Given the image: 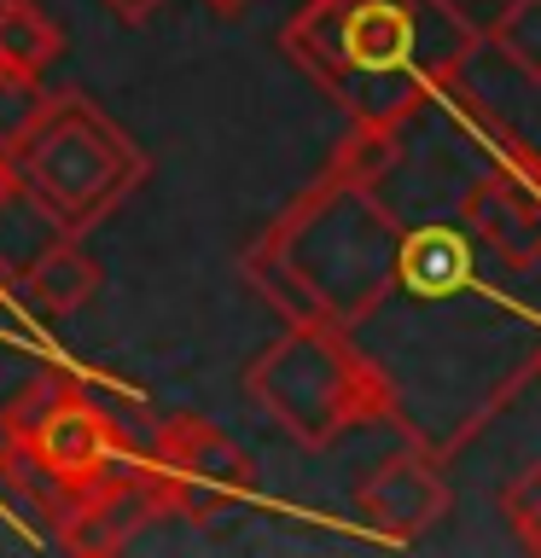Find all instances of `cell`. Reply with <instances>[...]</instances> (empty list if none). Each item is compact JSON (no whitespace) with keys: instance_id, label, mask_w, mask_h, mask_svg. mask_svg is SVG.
<instances>
[{"instance_id":"cell-8","label":"cell","mask_w":541,"mask_h":558,"mask_svg":"<svg viewBox=\"0 0 541 558\" xmlns=\"http://www.w3.org/2000/svg\"><path fill=\"white\" fill-rule=\"evenodd\" d=\"M356 512L373 535L408 547V541L431 535L448 518V483H443L431 453H396V460H378L361 477Z\"/></svg>"},{"instance_id":"cell-5","label":"cell","mask_w":541,"mask_h":558,"mask_svg":"<svg viewBox=\"0 0 541 558\" xmlns=\"http://www.w3.org/2000/svg\"><path fill=\"white\" fill-rule=\"evenodd\" d=\"M152 471L169 488V518L216 530L233 506L256 495V460L221 425L199 413H175L152 436Z\"/></svg>"},{"instance_id":"cell-10","label":"cell","mask_w":541,"mask_h":558,"mask_svg":"<svg viewBox=\"0 0 541 558\" xmlns=\"http://www.w3.org/2000/svg\"><path fill=\"white\" fill-rule=\"evenodd\" d=\"M17 286H24V296H29L35 308L59 320V314H76V308L87 303V296H94V291L105 286V274H99V262H94L76 239L64 233V239H52L47 251L29 262Z\"/></svg>"},{"instance_id":"cell-12","label":"cell","mask_w":541,"mask_h":558,"mask_svg":"<svg viewBox=\"0 0 541 558\" xmlns=\"http://www.w3.org/2000/svg\"><path fill=\"white\" fill-rule=\"evenodd\" d=\"M52 239H64V227L29 198L24 181H12L7 192H0V279H7V286H17V279H24V268L47 251Z\"/></svg>"},{"instance_id":"cell-18","label":"cell","mask_w":541,"mask_h":558,"mask_svg":"<svg viewBox=\"0 0 541 558\" xmlns=\"http://www.w3.org/2000/svg\"><path fill=\"white\" fill-rule=\"evenodd\" d=\"M105 7H111L122 24H152V12L164 7V0H105Z\"/></svg>"},{"instance_id":"cell-21","label":"cell","mask_w":541,"mask_h":558,"mask_svg":"<svg viewBox=\"0 0 541 558\" xmlns=\"http://www.w3.org/2000/svg\"><path fill=\"white\" fill-rule=\"evenodd\" d=\"M536 366H541V361H536Z\"/></svg>"},{"instance_id":"cell-14","label":"cell","mask_w":541,"mask_h":558,"mask_svg":"<svg viewBox=\"0 0 541 558\" xmlns=\"http://www.w3.org/2000/svg\"><path fill=\"white\" fill-rule=\"evenodd\" d=\"M489 47L518 70L524 82H541V0H501Z\"/></svg>"},{"instance_id":"cell-4","label":"cell","mask_w":541,"mask_h":558,"mask_svg":"<svg viewBox=\"0 0 541 558\" xmlns=\"http://www.w3.org/2000/svg\"><path fill=\"white\" fill-rule=\"evenodd\" d=\"M12 169L70 239L94 233L105 216H117V204L152 174L146 151L87 94H52L35 134L12 151Z\"/></svg>"},{"instance_id":"cell-1","label":"cell","mask_w":541,"mask_h":558,"mask_svg":"<svg viewBox=\"0 0 541 558\" xmlns=\"http://www.w3.org/2000/svg\"><path fill=\"white\" fill-rule=\"evenodd\" d=\"M279 47L349 122L401 129L460 87L483 29L454 0H303L279 29Z\"/></svg>"},{"instance_id":"cell-2","label":"cell","mask_w":541,"mask_h":558,"mask_svg":"<svg viewBox=\"0 0 541 558\" xmlns=\"http://www.w3.org/2000/svg\"><path fill=\"white\" fill-rule=\"evenodd\" d=\"M401 221L373 186L321 174L239 251L244 279L286 326H361L396 291Z\"/></svg>"},{"instance_id":"cell-16","label":"cell","mask_w":541,"mask_h":558,"mask_svg":"<svg viewBox=\"0 0 541 558\" xmlns=\"http://www.w3.org/2000/svg\"><path fill=\"white\" fill-rule=\"evenodd\" d=\"M501 512H506V523H513V535L524 547L541 553V465L518 471V477L501 488Z\"/></svg>"},{"instance_id":"cell-9","label":"cell","mask_w":541,"mask_h":558,"mask_svg":"<svg viewBox=\"0 0 541 558\" xmlns=\"http://www.w3.org/2000/svg\"><path fill=\"white\" fill-rule=\"evenodd\" d=\"M478 279V244L466 227H401L396 233V291L419 303H448Z\"/></svg>"},{"instance_id":"cell-20","label":"cell","mask_w":541,"mask_h":558,"mask_svg":"<svg viewBox=\"0 0 541 558\" xmlns=\"http://www.w3.org/2000/svg\"><path fill=\"white\" fill-rule=\"evenodd\" d=\"M17 181V169H12V157H0V192H7Z\"/></svg>"},{"instance_id":"cell-7","label":"cell","mask_w":541,"mask_h":558,"mask_svg":"<svg viewBox=\"0 0 541 558\" xmlns=\"http://www.w3.org/2000/svg\"><path fill=\"white\" fill-rule=\"evenodd\" d=\"M157 518H169V488L146 460V465H122L111 477L76 488L59 506V518H52V535H59L64 553L99 558V553H122Z\"/></svg>"},{"instance_id":"cell-17","label":"cell","mask_w":541,"mask_h":558,"mask_svg":"<svg viewBox=\"0 0 541 558\" xmlns=\"http://www.w3.org/2000/svg\"><path fill=\"white\" fill-rule=\"evenodd\" d=\"M59 384H64V373H52V378H29L24 390H12L7 401H0V442H24L29 425L47 413V401L59 396Z\"/></svg>"},{"instance_id":"cell-11","label":"cell","mask_w":541,"mask_h":558,"mask_svg":"<svg viewBox=\"0 0 541 558\" xmlns=\"http://www.w3.org/2000/svg\"><path fill=\"white\" fill-rule=\"evenodd\" d=\"M396 169H401V129H390V122H349L332 140L321 174L349 181V186H384V174H396Z\"/></svg>"},{"instance_id":"cell-13","label":"cell","mask_w":541,"mask_h":558,"mask_svg":"<svg viewBox=\"0 0 541 558\" xmlns=\"http://www.w3.org/2000/svg\"><path fill=\"white\" fill-rule=\"evenodd\" d=\"M64 52V29L47 17L41 0H0V64L41 70Z\"/></svg>"},{"instance_id":"cell-6","label":"cell","mask_w":541,"mask_h":558,"mask_svg":"<svg viewBox=\"0 0 541 558\" xmlns=\"http://www.w3.org/2000/svg\"><path fill=\"white\" fill-rule=\"evenodd\" d=\"M0 448L24 453L59 500H70L76 488L111 477V471H122V465H134V448H129V436H122V425L94 401V390H82L76 378L59 384V396L47 401V413L29 425L24 442H0Z\"/></svg>"},{"instance_id":"cell-3","label":"cell","mask_w":541,"mask_h":558,"mask_svg":"<svg viewBox=\"0 0 541 558\" xmlns=\"http://www.w3.org/2000/svg\"><path fill=\"white\" fill-rule=\"evenodd\" d=\"M244 390L297 448H338L361 425H401L396 390L338 326H286L244 373Z\"/></svg>"},{"instance_id":"cell-19","label":"cell","mask_w":541,"mask_h":558,"mask_svg":"<svg viewBox=\"0 0 541 558\" xmlns=\"http://www.w3.org/2000/svg\"><path fill=\"white\" fill-rule=\"evenodd\" d=\"M204 7L216 12V17H244V12L256 7V0H204Z\"/></svg>"},{"instance_id":"cell-15","label":"cell","mask_w":541,"mask_h":558,"mask_svg":"<svg viewBox=\"0 0 541 558\" xmlns=\"http://www.w3.org/2000/svg\"><path fill=\"white\" fill-rule=\"evenodd\" d=\"M47 105H52V94L41 87L35 70L0 64V157H12L35 134V122L47 117Z\"/></svg>"}]
</instances>
